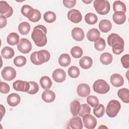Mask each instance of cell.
<instances>
[{"label": "cell", "mask_w": 129, "mask_h": 129, "mask_svg": "<svg viewBox=\"0 0 129 129\" xmlns=\"http://www.w3.org/2000/svg\"><path fill=\"white\" fill-rule=\"evenodd\" d=\"M46 34V28L43 25H39L33 28L31 38L37 46L42 47L45 46L47 42Z\"/></svg>", "instance_id": "6da1fadb"}, {"label": "cell", "mask_w": 129, "mask_h": 129, "mask_svg": "<svg viewBox=\"0 0 129 129\" xmlns=\"http://www.w3.org/2000/svg\"><path fill=\"white\" fill-rule=\"evenodd\" d=\"M107 43L112 47V50L115 54L119 55L124 50V40L117 34H110L107 37Z\"/></svg>", "instance_id": "7a4b0ae2"}, {"label": "cell", "mask_w": 129, "mask_h": 129, "mask_svg": "<svg viewBox=\"0 0 129 129\" xmlns=\"http://www.w3.org/2000/svg\"><path fill=\"white\" fill-rule=\"evenodd\" d=\"M50 57V53L46 50L34 51L30 55L31 62L35 65H40L47 62Z\"/></svg>", "instance_id": "3957f363"}, {"label": "cell", "mask_w": 129, "mask_h": 129, "mask_svg": "<svg viewBox=\"0 0 129 129\" xmlns=\"http://www.w3.org/2000/svg\"><path fill=\"white\" fill-rule=\"evenodd\" d=\"M93 6L97 13L101 15L108 14L110 10V4L106 0H95Z\"/></svg>", "instance_id": "277c9868"}, {"label": "cell", "mask_w": 129, "mask_h": 129, "mask_svg": "<svg viewBox=\"0 0 129 129\" xmlns=\"http://www.w3.org/2000/svg\"><path fill=\"white\" fill-rule=\"evenodd\" d=\"M121 108L120 103L116 100H110L106 108V113L109 117H115Z\"/></svg>", "instance_id": "5b68a950"}, {"label": "cell", "mask_w": 129, "mask_h": 129, "mask_svg": "<svg viewBox=\"0 0 129 129\" xmlns=\"http://www.w3.org/2000/svg\"><path fill=\"white\" fill-rule=\"evenodd\" d=\"M93 89L95 92L98 94H104L109 91L110 86L104 80L99 79L94 82Z\"/></svg>", "instance_id": "8992f818"}, {"label": "cell", "mask_w": 129, "mask_h": 129, "mask_svg": "<svg viewBox=\"0 0 129 129\" xmlns=\"http://www.w3.org/2000/svg\"><path fill=\"white\" fill-rule=\"evenodd\" d=\"M17 48L21 53H28L32 49V44L29 40L23 38L20 39L17 44Z\"/></svg>", "instance_id": "52a82bcc"}, {"label": "cell", "mask_w": 129, "mask_h": 129, "mask_svg": "<svg viewBox=\"0 0 129 129\" xmlns=\"http://www.w3.org/2000/svg\"><path fill=\"white\" fill-rule=\"evenodd\" d=\"M16 71L15 69L10 66L5 67L1 72L2 77L7 81H10L14 79L16 77Z\"/></svg>", "instance_id": "ba28073f"}, {"label": "cell", "mask_w": 129, "mask_h": 129, "mask_svg": "<svg viewBox=\"0 0 129 129\" xmlns=\"http://www.w3.org/2000/svg\"><path fill=\"white\" fill-rule=\"evenodd\" d=\"M1 15L6 18L10 17L13 13V9L6 1H0Z\"/></svg>", "instance_id": "9c48e42d"}, {"label": "cell", "mask_w": 129, "mask_h": 129, "mask_svg": "<svg viewBox=\"0 0 129 129\" xmlns=\"http://www.w3.org/2000/svg\"><path fill=\"white\" fill-rule=\"evenodd\" d=\"M68 19L74 23H79L82 19V16L81 12L77 9H72L67 14Z\"/></svg>", "instance_id": "30bf717a"}, {"label": "cell", "mask_w": 129, "mask_h": 129, "mask_svg": "<svg viewBox=\"0 0 129 129\" xmlns=\"http://www.w3.org/2000/svg\"><path fill=\"white\" fill-rule=\"evenodd\" d=\"M83 121L85 127L88 129L94 128L97 123L96 118L90 114L83 116Z\"/></svg>", "instance_id": "8fae6325"}, {"label": "cell", "mask_w": 129, "mask_h": 129, "mask_svg": "<svg viewBox=\"0 0 129 129\" xmlns=\"http://www.w3.org/2000/svg\"><path fill=\"white\" fill-rule=\"evenodd\" d=\"M13 88L17 91L27 92L30 88L29 82L22 80H17L13 83Z\"/></svg>", "instance_id": "7c38bea8"}, {"label": "cell", "mask_w": 129, "mask_h": 129, "mask_svg": "<svg viewBox=\"0 0 129 129\" xmlns=\"http://www.w3.org/2000/svg\"><path fill=\"white\" fill-rule=\"evenodd\" d=\"M52 77L55 82L57 83H62L66 80V74L63 70L56 69L53 72Z\"/></svg>", "instance_id": "4fadbf2b"}, {"label": "cell", "mask_w": 129, "mask_h": 129, "mask_svg": "<svg viewBox=\"0 0 129 129\" xmlns=\"http://www.w3.org/2000/svg\"><path fill=\"white\" fill-rule=\"evenodd\" d=\"M77 92L79 96L82 97H87L89 96L91 92L90 86L85 83L80 84L78 86Z\"/></svg>", "instance_id": "5bb4252c"}, {"label": "cell", "mask_w": 129, "mask_h": 129, "mask_svg": "<svg viewBox=\"0 0 129 129\" xmlns=\"http://www.w3.org/2000/svg\"><path fill=\"white\" fill-rule=\"evenodd\" d=\"M110 81L111 84L115 87H120L124 83L123 77L120 74L116 73L113 74L110 76Z\"/></svg>", "instance_id": "9a60e30c"}, {"label": "cell", "mask_w": 129, "mask_h": 129, "mask_svg": "<svg viewBox=\"0 0 129 129\" xmlns=\"http://www.w3.org/2000/svg\"><path fill=\"white\" fill-rule=\"evenodd\" d=\"M21 101V98L19 95L16 93H11L7 98V101L10 106L14 107L18 105Z\"/></svg>", "instance_id": "2e32d148"}, {"label": "cell", "mask_w": 129, "mask_h": 129, "mask_svg": "<svg viewBox=\"0 0 129 129\" xmlns=\"http://www.w3.org/2000/svg\"><path fill=\"white\" fill-rule=\"evenodd\" d=\"M72 36L77 41H81L84 38L85 34L83 30L79 27H75L72 30Z\"/></svg>", "instance_id": "e0dca14e"}, {"label": "cell", "mask_w": 129, "mask_h": 129, "mask_svg": "<svg viewBox=\"0 0 129 129\" xmlns=\"http://www.w3.org/2000/svg\"><path fill=\"white\" fill-rule=\"evenodd\" d=\"M42 100L46 103H51L55 99V94L53 91L49 89L44 91L41 95Z\"/></svg>", "instance_id": "ac0fdd59"}, {"label": "cell", "mask_w": 129, "mask_h": 129, "mask_svg": "<svg viewBox=\"0 0 129 129\" xmlns=\"http://www.w3.org/2000/svg\"><path fill=\"white\" fill-rule=\"evenodd\" d=\"M112 19L114 22L117 25L123 24L126 20V15L125 13L122 12H114L112 16Z\"/></svg>", "instance_id": "d6986e66"}, {"label": "cell", "mask_w": 129, "mask_h": 129, "mask_svg": "<svg viewBox=\"0 0 129 129\" xmlns=\"http://www.w3.org/2000/svg\"><path fill=\"white\" fill-rule=\"evenodd\" d=\"M70 127L74 129H82L83 123L81 118L79 116H76L72 118L69 122Z\"/></svg>", "instance_id": "ffe728a7"}, {"label": "cell", "mask_w": 129, "mask_h": 129, "mask_svg": "<svg viewBox=\"0 0 129 129\" xmlns=\"http://www.w3.org/2000/svg\"><path fill=\"white\" fill-rule=\"evenodd\" d=\"M93 64L92 59L88 56L82 57L79 60V65L83 69L87 70L90 69Z\"/></svg>", "instance_id": "44dd1931"}, {"label": "cell", "mask_w": 129, "mask_h": 129, "mask_svg": "<svg viewBox=\"0 0 129 129\" xmlns=\"http://www.w3.org/2000/svg\"><path fill=\"white\" fill-rule=\"evenodd\" d=\"M99 28L101 32L107 33L110 31L112 28L111 23L106 19L102 20L99 23Z\"/></svg>", "instance_id": "7402d4cb"}, {"label": "cell", "mask_w": 129, "mask_h": 129, "mask_svg": "<svg viewBox=\"0 0 129 129\" xmlns=\"http://www.w3.org/2000/svg\"><path fill=\"white\" fill-rule=\"evenodd\" d=\"M100 33L99 31L96 28L90 29L87 33V38L90 41L95 42L100 37Z\"/></svg>", "instance_id": "603a6c76"}, {"label": "cell", "mask_w": 129, "mask_h": 129, "mask_svg": "<svg viewBox=\"0 0 129 129\" xmlns=\"http://www.w3.org/2000/svg\"><path fill=\"white\" fill-rule=\"evenodd\" d=\"M117 95L122 102L126 103H129V90L128 89L122 88L119 89L117 92Z\"/></svg>", "instance_id": "cb8c5ba5"}, {"label": "cell", "mask_w": 129, "mask_h": 129, "mask_svg": "<svg viewBox=\"0 0 129 129\" xmlns=\"http://www.w3.org/2000/svg\"><path fill=\"white\" fill-rule=\"evenodd\" d=\"M19 41V36L15 32H12L10 33L7 38V43L11 45H15L18 44Z\"/></svg>", "instance_id": "d4e9b609"}, {"label": "cell", "mask_w": 129, "mask_h": 129, "mask_svg": "<svg viewBox=\"0 0 129 129\" xmlns=\"http://www.w3.org/2000/svg\"><path fill=\"white\" fill-rule=\"evenodd\" d=\"M71 61V58L70 55L67 53L61 54L58 58V63L60 66L63 67H68L70 65Z\"/></svg>", "instance_id": "484cf974"}, {"label": "cell", "mask_w": 129, "mask_h": 129, "mask_svg": "<svg viewBox=\"0 0 129 129\" xmlns=\"http://www.w3.org/2000/svg\"><path fill=\"white\" fill-rule=\"evenodd\" d=\"M21 12L24 16L29 19L33 15L34 9L31 6L25 5L22 6L21 10Z\"/></svg>", "instance_id": "4316f807"}, {"label": "cell", "mask_w": 129, "mask_h": 129, "mask_svg": "<svg viewBox=\"0 0 129 129\" xmlns=\"http://www.w3.org/2000/svg\"><path fill=\"white\" fill-rule=\"evenodd\" d=\"M81 104L80 102L76 100L73 101L70 104V110L72 114L74 116H77L80 112Z\"/></svg>", "instance_id": "83f0119b"}, {"label": "cell", "mask_w": 129, "mask_h": 129, "mask_svg": "<svg viewBox=\"0 0 129 129\" xmlns=\"http://www.w3.org/2000/svg\"><path fill=\"white\" fill-rule=\"evenodd\" d=\"M14 54V50L10 47L5 46L1 50L2 56L6 59H10L12 58Z\"/></svg>", "instance_id": "f1b7e54d"}, {"label": "cell", "mask_w": 129, "mask_h": 129, "mask_svg": "<svg viewBox=\"0 0 129 129\" xmlns=\"http://www.w3.org/2000/svg\"><path fill=\"white\" fill-rule=\"evenodd\" d=\"M39 83L43 89H49L52 86V81L49 77L46 76L42 77L39 81Z\"/></svg>", "instance_id": "f546056e"}, {"label": "cell", "mask_w": 129, "mask_h": 129, "mask_svg": "<svg viewBox=\"0 0 129 129\" xmlns=\"http://www.w3.org/2000/svg\"><path fill=\"white\" fill-rule=\"evenodd\" d=\"M113 59V57L111 54L108 52H104L102 53L100 56V61L104 65L110 64Z\"/></svg>", "instance_id": "4dcf8cb0"}, {"label": "cell", "mask_w": 129, "mask_h": 129, "mask_svg": "<svg viewBox=\"0 0 129 129\" xmlns=\"http://www.w3.org/2000/svg\"><path fill=\"white\" fill-rule=\"evenodd\" d=\"M113 10L114 12H122L125 13L126 7L125 5L120 1H116L113 4Z\"/></svg>", "instance_id": "1f68e13d"}, {"label": "cell", "mask_w": 129, "mask_h": 129, "mask_svg": "<svg viewBox=\"0 0 129 129\" xmlns=\"http://www.w3.org/2000/svg\"><path fill=\"white\" fill-rule=\"evenodd\" d=\"M31 29L30 24L27 22H23L18 26V30L22 35L27 34Z\"/></svg>", "instance_id": "d6a6232c"}, {"label": "cell", "mask_w": 129, "mask_h": 129, "mask_svg": "<svg viewBox=\"0 0 129 129\" xmlns=\"http://www.w3.org/2000/svg\"><path fill=\"white\" fill-rule=\"evenodd\" d=\"M85 22L89 25H94L96 24L98 21L97 16L94 13H87L85 16Z\"/></svg>", "instance_id": "836d02e7"}, {"label": "cell", "mask_w": 129, "mask_h": 129, "mask_svg": "<svg viewBox=\"0 0 129 129\" xmlns=\"http://www.w3.org/2000/svg\"><path fill=\"white\" fill-rule=\"evenodd\" d=\"M94 115L98 118L102 117L105 113V108L103 105L100 104L95 106L93 109Z\"/></svg>", "instance_id": "e575fe53"}, {"label": "cell", "mask_w": 129, "mask_h": 129, "mask_svg": "<svg viewBox=\"0 0 129 129\" xmlns=\"http://www.w3.org/2000/svg\"><path fill=\"white\" fill-rule=\"evenodd\" d=\"M106 47V43L105 40L99 37L94 42V47L98 51L103 50Z\"/></svg>", "instance_id": "d590c367"}, {"label": "cell", "mask_w": 129, "mask_h": 129, "mask_svg": "<svg viewBox=\"0 0 129 129\" xmlns=\"http://www.w3.org/2000/svg\"><path fill=\"white\" fill-rule=\"evenodd\" d=\"M56 18V16L55 14L52 11H47L43 15V19L45 21L49 23L54 22Z\"/></svg>", "instance_id": "8d00e7d4"}, {"label": "cell", "mask_w": 129, "mask_h": 129, "mask_svg": "<svg viewBox=\"0 0 129 129\" xmlns=\"http://www.w3.org/2000/svg\"><path fill=\"white\" fill-rule=\"evenodd\" d=\"M71 53L73 57L75 58H79L82 56L83 51L80 47L76 46L71 48Z\"/></svg>", "instance_id": "74e56055"}, {"label": "cell", "mask_w": 129, "mask_h": 129, "mask_svg": "<svg viewBox=\"0 0 129 129\" xmlns=\"http://www.w3.org/2000/svg\"><path fill=\"white\" fill-rule=\"evenodd\" d=\"M69 76L72 78H77L79 77L80 74V71L79 68L76 66L70 67L68 71Z\"/></svg>", "instance_id": "f35d334b"}, {"label": "cell", "mask_w": 129, "mask_h": 129, "mask_svg": "<svg viewBox=\"0 0 129 129\" xmlns=\"http://www.w3.org/2000/svg\"><path fill=\"white\" fill-rule=\"evenodd\" d=\"M27 62L26 57L22 55H19L16 56L14 59V64L18 67H21L24 66Z\"/></svg>", "instance_id": "ab89813d"}, {"label": "cell", "mask_w": 129, "mask_h": 129, "mask_svg": "<svg viewBox=\"0 0 129 129\" xmlns=\"http://www.w3.org/2000/svg\"><path fill=\"white\" fill-rule=\"evenodd\" d=\"M91 112V107L87 104H82L81 105V108L79 112V115L83 117L85 115L89 114Z\"/></svg>", "instance_id": "60d3db41"}, {"label": "cell", "mask_w": 129, "mask_h": 129, "mask_svg": "<svg viewBox=\"0 0 129 129\" xmlns=\"http://www.w3.org/2000/svg\"><path fill=\"white\" fill-rule=\"evenodd\" d=\"M29 82L30 84V88L27 93L32 95L37 93L39 88L38 84L34 81H30Z\"/></svg>", "instance_id": "b9f144b4"}, {"label": "cell", "mask_w": 129, "mask_h": 129, "mask_svg": "<svg viewBox=\"0 0 129 129\" xmlns=\"http://www.w3.org/2000/svg\"><path fill=\"white\" fill-rule=\"evenodd\" d=\"M86 100L88 104L93 107H95L99 104V100L95 96H88Z\"/></svg>", "instance_id": "7bdbcfd3"}, {"label": "cell", "mask_w": 129, "mask_h": 129, "mask_svg": "<svg viewBox=\"0 0 129 129\" xmlns=\"http://www.w3.org/2000/svg\"><path fill=\"white\" fill-rule=\"evenodd\" d=\"M41 18V14L39 10L34 9V13L33 15L28 19L32 22H37L39 21Z\"/></svg>", "instance_id": "ee69618b"}, {"label": "cell", "mask_w": 129, "mask_h": 129, "mask_svg": "<svg viewBox=\"0 0 129 129\" xmlns=\"http://www.w3.org/2000/svg\"><path fill=\"white\" fill-rule=\"evenodd\" d=\"M121 62L122 66L125 69H128L129 68V55L126 54L123 55L121 58Z\"/></svg>", "instance_id": "f6af8a7d"}, {"label": "cell", "mask_w": 129, "mask_h": 129, "mask_svg": "<svg viewBox=\"0 0 129 129\" xmlns=\"http://www.w3.org/2000/svg\"><path fill=\"white\" fill-rule=\"evenodd\" d=\"M1 87H0V91L1 93L3 94H7L10 90V86L6 83L1 82Z\"/></svg>", "instance_id": "bcb514c9"}, {"label": "cell", "mask_w": 129, "mask_h": 129, "mask_svg": "<svg viewBox=\"0 0 129 129\" xmlns=\"http://www.w3.org/2000/svg\"><path fill=\"white\" fill-rule=\"evenodd\" d=\"M63 5L64 7H66L67 8H72L74 7L76 4V0H63L62 1Z\"/></svg>", "instance_id": "7dc6e473"}, {"label": "cell", "mask_w": 129, "mask_h": 129, "mask_svg": "<svg viewBox=\"0 0 129 129\" xmlns=\"http://www.w3.org/2000/svg\"><path fill=\"white\" fill-rule=\"evenodd\" d=\"M7 21L6 18L1 15L0 16V25H1L0 28H3L4 27H5L7 25Z\"/></svg>", "instance_id": "c3c4849f"}, {"label": "cell", "mask_w": 129, "mask_h": 129, "mask_svg": "<svg viewBox=\"0 0 129 129\" xmlns=\"http://www.w3.org/2000/svg\"><path fill=\"white\" fill-rule=\"evenodd\" d=\"M5 112H6V110H5V107H4L2 104H1V119H2L3 116L5 115Z\"/></svg>", "instance_id": "681fc988"}, {"label": "cell", "mask_w": 129, "mask_h": 129, "mask_svg": "<svg viewBox=\"0 0 129 129\" xmlns=\"http://www.w3.org/2000/svg\"><path fill=\"white\" fill-rule=\"evenodd\" d=\"M82 2H83V3L86 4H90L91 3H92L93 1L91 0V1H82Z\"/></svg>", "instance_id": "f907efd6"}, {"label": "cell", "mask_w": 129, "mask_h": 129, "mask_svg": "<svg viewBox=\"0 0 129 129\" xmlns=\"http://www.w3.org/2000/svg\"><path fill=\"white\" fill-rule=\"evenodd\" d=\"M102 127H106V128H107V127H106L105 126H99L98 128H102Z\"/></svg>", "instance_id": "816d5d0a"}]
</instances>
